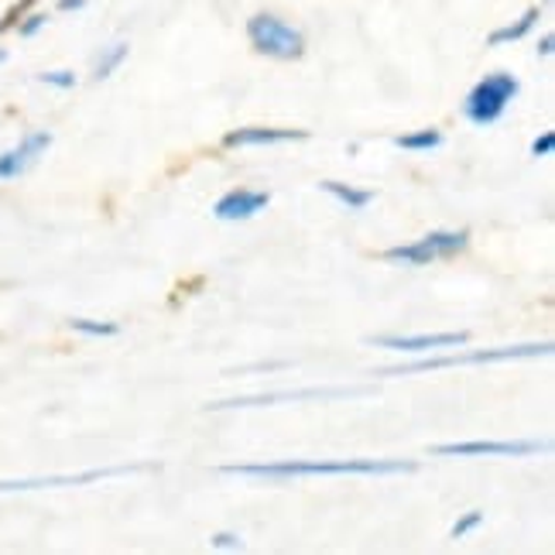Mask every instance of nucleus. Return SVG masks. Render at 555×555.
<instances>
[{"label":"nucleus","instance_id":"2","mask_svg":"<svg viewBox=\"0 0 555 555\" xmlns=\"http://www.w3.org/2000/svg\"><path fill=\"white\" fill-rule=\"evenodd\" d=\"M552 344H521V347H494V350H469V353H446V357H425L415 364H398L377 371L380 377H409V374H429L442 367H466V364H501V360H531V357H548Z\"/></svg>","mask_w":555,"mask_h":555},{"label":"nucleus","instance_id":"25","mask_svg":"<svg viewBox=\"0 0 555 555\" xmlns=\"http://www.w3.org/2000/svg\"><path fill=\"white\" fill-rule=\"evenodd\" d=\"M0 59H4V49H0Z\"/></svg>","mask_w":555,"mask_h":555},{"label":"nucleus","instance_id":"1","mask_svg":"<svg viewBox=\"0 0 555 555\" xmlns=\"http://www.w3.org/2000/svg\"><path fill=\"white\" fill-rule=\"evenodd\" d=\"M412 460H374V456H353V460H282V463H230L223 474L237 477H258V480H302V477H401L415 474Z\"/></svg>","mask_w":555,"mask_h":555},{"label":"nucleus","instance_id":"7","mask_svg":"<svg viewBox=\"0 0 555 555\" xmlns=\"http://www.w3.org/2000/svg\"><path fill=\"white\" fill-rule=\"evenodd\" d=\"M367 395V388H302V391H274V395H258V398H230L209 404L212 412L227 409H264V404H285V401H333V398H357Z\"/></svg>","mask_w":555,"mask_h":555},{"label":"nucleus","instance_id":"3","mask_svg":"<svg viewBox=\"0 0 555 555\" xmlns=\"http://www.w3.org/2000/svg\"><path fill=\"white\" fill-rule=\"evenodd\" d=\"M518 90H521V82L511 73H490V76H483L477 87L466 93V100H463L466 120L477 124V127H490L494 120L504 117V111H507L511 103H515Z\"/></svg>","mask_w":555,"mask_h":555},{"label":"nucleus","instance_id":"8","mask_svg":"<svg viewBox=\"0 0 555 555\" xmlns=\"http://www.w3.org/2000/svg\"><path fill=\"white\" fill-rule=\"evenodd\" d=\"M138 469H152V466H106V469H87V474H73V477H31V480H0V494H21V490H55V487H82V483H96V480H111V477H127L138 474Z\"/></svg>","mask_w":555,"mask_h":555},{"label":"nucleus","instance_id":"6","mask_svg":"<svg viewBox=\"0 0 555 555\" xmlns=\"http://www.w3.org/2000/svg\"><path fill=\"white\" fill-rule=\"evenodd\" d=\"M552 446L539 442V439H469V442H442L433 446V456H466V460H477V456H511V460H521V456H542L548 453Z\"/></svg>","mask_w":555,"mask_h":555},{"label":"nucleus","instance_id":"17","mask_svg":"<svg viewBox=\"0 0 555 555\" xmlns=\"http://www.w3.org/2000/svg\"><path fill=\"white\" fill-rule=\"evenodd\" d=\"M69 326L82 336H117V323H96V319H69Z\"/></svg>","mask_w":555,"mask_h":555},{"label":"nucleus","instance_id":"21","mask_svg":"<svg viewBox=\"0 0 555 555\" xmlns=\"http://www.w3.org/2000/svg\"><path fill=\"white\" fill-rule=\"evenodd\" d=\"M552 152H555V131H545V134H539L535 141H531V155H535V158H545Z\"/></svg>","mask_w":555,"mask_h":555},{"label":"nucleus","instance_id":"13","mask_svg":"<svg viewBox=\"0 0 555 555\" xmlns=\"http://www.w3.org/2000/svg\"><path fill=\"white\" fill-rule=\"evenodd\" d=\"M539 17H542V11L539 8H528L515 25H504V28H498L494 35L487 38V46H494V49H501V46H507V41H521L531 28L539 25Z\"/></svg>","mask_w":555,"mask_h":555},{"label":"nucleus","instance_id":"9","mask_svg":"<svg viewBox=\"0 0 555 555\" xmlns=\"http://www.w3.org/2000/svg\"><path fill=\"white\" fill-rule=\"evenodd\" d=\"M469 333H418V336H377L371 339V347H384L395 353H436L446 347H466Z\"/></svg>","mask_w":555,"mask_h":555},{"label":"nucleus","instance_id":"19","mask_svg":"<svg viewBox=\"0 0 555 555\" xmlns=\"http://www.w3.org/2000/svg\"><path fill=\"white\" fill-rule=\"evenodd\" d=\"M483 521V511H466V515L453 525V531H450V535L453 539H466L469 535V531H474L477 525Z\"/></svg>","mask_w":555,"mask_h":555},{"label":"nucleus","instance_id":"23","mask_svg":"<svg viewBox=\"0 0 555 555\" xmlns=\"http://www.w3.org/2000/svg\"><path fill=\"white\" fill-rule=\"evenodd\" d=\"M552 49H555V38H552V35H545V38L539 41V55H545V59H548V55H552Z\"/></svg>","mask_w":555,"mask_h":555},{"label":"nucleus","instance_id":"15","mask_svg":"<svg viewBox=\"0 0 555 555\" xmlns=\"http://www.w3.org/2000/svg\"><path fill=\"white\" fill-rule=\"evenodd\" d=\"M395 144L404 147V152H436V147L442 144V134L436 131V127H422V131H415V134L395 138Z\"/></svg>","mask_w":555,"mask_h":555},{"label":"nucleus","instance_id":"4","mask_svg":"<svg viewBox=\"0 0 555 555\" xmlns=\"http://www.w3.org/2000/svg\"><path fill=\"white\" fill-rule=\"evenodd\" d=\"M247 38H250L254 52H261L268 59L292 62V59H302V52H306V35L295 25H288L285 17L268 14V11L254 14L247 21Z\"/></svg>","mask_w":555,"mask_h":555},{"label":"nucleus","instance_id":"20","mask_svg":"<svg viewBox=\"0 0 555 555\" xmlns=\"http://www.w3.org/2000/svg\"><path fill=\"white\" fill-rule=\"evenodd\" d=\"M209 542H212V548H220V552H241L244 548L241 535H230V531H220V535H212Z\"/></svg>","mask_w":555,"mask_h":555},{"label":"nucleus","instance_id":"14","mask_svg":"<svg viewBox=\"0 0 555 555\" xmlns=\"http://www.w3.org/2000/svg\"><path fill=\"white\" fill-rule=\"evenodd\" d=\"M323 192H330L333 199H339L347 209H364V206H371V199H374V192L371 189H353V185H347V182H336V179H326L323 182Z\"/></svg>","mask_w":555,"mask_h":555},{"label":"nucleus","instance_id":"11","mask_svg":"<svg viewBox=\"0 0 555 555\" xmlns=\"http://www.w3.org/2000/svg\"><path fill=\"white\" fill-rule=\"evenodd\" d=\"M271 203L268 192H254V189H233L227 192V196L212 206V212H217V220L223 223H237V220H250L258 217V212Z\"/></svg>","mask_w":555,"mask_h":555},{"label":"nucleus","instance_id":"12","mask_svg":"<svg viewBox=\"0 0 555 555\" xmlns=\"http://www.w3.org/2000/svg\"><path fill=\"white\" fill-rule=\"evenodd\" d=\"M309 131L302 127H237L223 138L227 147H247V144H285V141H306Z\"/></svg>","mask_w":555,"mask_h":555},{"label":"nucleus","instance_id":"16","mask_svg":"<svg viewBox=\"0 0 555 555\" xmlns=\"http://www.w3.org/2000/svg\"><path fill=\"white\" fill-rule=\"evenodd\" d=\"M127 52H131V49H127V41H114V46L100 55V62H96V73H93V76H96V79L114 76V73H117V66H120V62L127 59Z\"/></svg>","mask_w":555,"mask_h":555},{"label":"nucleus","instance_id":"10","mask_svg":"<svg viewBox=\"0 0 555 555\" xmlns=\"http://www.w3.org/2000/svg\"><path fill=\"white\" fill-rule=\"evenodd\" d=\"M52 144V134L49 131H31L25 134V141H21L17 147H11V152L0 155V182H11L17 176H25L28 168L49 152Z\"/></svg>","mask_w":555,"mask_h":555},{"label":"nucleus","instance_id":"22","mask_svg":"<svg viewBox=\"0 0 555 555\" xmlns=\"http://www.w3.org/2000/svg\"><path fill=\"white\" fill-rule=\"evenodd\" d=\"M41 28H46V14H31V17L25 21V25H21V35L31 38V35H35V31H41Z\"/></svg>","mask_w":555,"mask_h":555},{"label":"nucleus","instance_id":"18","mask_svg":"<svg viewBox=\"0 0 555 555\" xmlns=\"http://www.w3.org/2000/svg\"><path fill=\"white\" fill-rule=\"evenodd\" d=\"M38 82H46V87H55V90H73L76 87V76L69 69H55V73H41Z\"/></svg>","mask_w":555,"mask_h":555},{"label":"nucleus","instance_id":"24","mask_svg":"<svg viewBox=\"0 0 555 555\" xmlns=\"http://www.w3.org/2000/svg\"><path fill=\"white\" fill-rule=\"evenodd\" d=\"M87 8V0H59V11H79Z\"/></svg>","mask_w":555,"mask_h":555},{"label":"nucleus","instance_id":"5","mask_svg":"<svg viewBox=\"0 0 555 555\" xmlns=\"http://www.w3.org/2000/svg\"><path fill=\"white\" fill-rule=\"evenodd\" d=\"M466 244H469L466 230H433V233H425L422 241H415V244H401V247L384 250V261L422 268V264H433L439 258H450V254L463 250Z\"/></svg>","mask_w":555,"mask_h":555}]
</instances>
